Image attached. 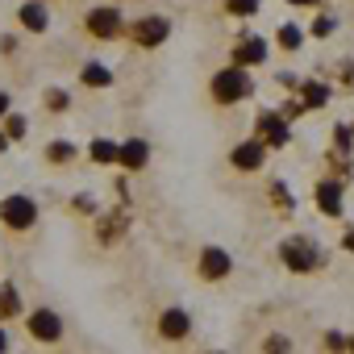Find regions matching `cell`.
<instances>
[{
    "label": "cell",
    "instance_id": "cell-1",
    "mask_svg": "<svg viewBox=\"0 0 354 354\" xmlns=\"http://www.w3.org/2000/svg\"><path fill=\"white\" fill-rule=\"evenodd\" d=\"M250 75L242 71V67H230V71H221L217 80H213V96L221 100V104H234V100H242V96H250Z\"/></svg>",
    "mask_w": 354,
    "mask_h": 354
},
{
    "label": "cell",
    "instance_id": "cell-2",
    "mask_svg": "<svg viewBox=\"0 0 354 354\" xmlns=\"http://www.w3.org/2000/svg\"><path fill=\"white\" fill-rule=\"evenodd\" d=\"M0 217H5V225H13V230H30L34 217H38V205L30 196H9L0 205Z\"/></svg>",
    "mask_w": 354,
    "mask_h": 354
},
{
    "label": "cell",
    "instance_id": "cell-3",
    "mask_svg": "<svg viewBox=\"0 0 354 354\" xmlns=\"http://www.w3.org/2000/svg\"><path fill=\"white\" fill-rule=\"evenodd\" d=\"M283 259H288V267H292V271H313V267H321V263H325V254H321L313 242H304V238L288 242V246H283Z\"/></svg>",
    "mask_w": 354,
    "mask_h": 354
},
{
    "label": "cell",
    "instance_id": "cell-4",
    "mask_svg": "<svg viewBox=\"0 0 354 354\" xmlns=\"http://www.w3.org/2000/svg\"><path fill=\"white\" fill-rule=\"evenodd\" d=\"M88 30L96 38H117L121 34V13L117 9H92L88 13Z\"/></svg>",
    "mask_w": 354,
    "mask_h": 354
},
{
    "label": "cell",
    "instance_id": "cell-5",
    "mask_svg": "<svg viewBox=\"0 0 354 354\" xmlns=\"http://www.w3.org/2000/svg\"><path fill=\"white\" fill-rule=\"evenodd\" d=\"M30 333H34V337H42V342H55V337H63V321H59V313H50V308H38V313L30 317Z\"/></svg>",
    "mask_w": 354,
    "mask_h": 354
},
{
    "label": "cell",
    "instance_id": "cell-6",
    "mask_svg": "<svg viewBox=\"0 0 354 354\" xmlns=\"http://www.w3.org/2000/svg\"><path fill=\"white\" fill-rule=\"evenodd\" d=\"M133 34H138V42H142V46H158V42H167L171 26H167V17H146V21H138V26H133Z\"/></svg>",
    "mask_w": 354,
    "mask_h": 354
},
{
    "label": "cell",
    "instance_id": "cell-7",
    "mask_svg": "<svg viewBox=\"0 0 354 354\" xmlns=\"http://www.w3.org/2000/svg\"><path fill=\"white\" fill-rule=\"evenodd\" d=\"M188 329H192V321H188L184 308H167V313L158 317V333H162V337H184Z\"/></svg>",
    "mask_w": 354,
    "mask_h": 354
},
{
    "label": "cell",
    "instance_id": "cell-8",
    "mask_svg": "<svg viewBox=\"0 0 354 354\" xmlns=\"http://www.w3.org/2000/svg\"><path fill=\"white\" fill-rule=\"evenodd\" d=\"M230 267H234V259H230L225 250H217V246H209V250L201 254V271H205L209 279H221V275H230Z\"/></svg>",
    "mask_w": 354,
    "mask_h": 354
},
{
    "label": "cell",
    "instance_id": "cell-9",
    "mask_svg": "<svg viewBox=\"0 0 354 354\" xmlns=\"http://www.w3.org/2000/svg\"><path fill=\"white\" fill-rule=\"evenodd\" d=\"M263 154H267L263 142H242V146L234 150V167H238V171H259V167H263Z\"/></svg>",
    "mask_w": 354,
    "mask_h": 354
},
{
    "label": "cell",
    "instance_id": "cell-10",
    "mask_svg": "<svg viewBox=\"0 0 354 354\" xmlns=\"http://www.w3.org/2000/svg\"><path fill=\"white\" fill-rule=\"evenodd\" d=\"M259 133H267V142L283 146V142H288V121L275 117V113H259Z\"/></svg>",
    "mask_w": 354,
    "mask_h": 354
},
{
    "label": "cell",
    "instance_id": "cell-11",
    "mask_svg": "<svg viewBox=\"0 0 354 354\" xmlns=\"http://www.w3.org/2000/svg\"><path fill=\"white\" fill-rule=\"evenodd\" d=\"M117 162H125L129 171H138V167H146V142H125L121 150H117Z\"/></svg>",
    "mask_w": 354,
    "mask_h": 354
},
{
    "label": "cell",
    "instance_id": "cell-12",
    "mask_svg": "<svg viewBox=\"0 0 354 354\" xmlns=\"http://www.w3.org/2000/svg\"><path fill=\"white\" fill-rule=\"evenodd\" d=\"M317 205H321V213L337 217V213H342V188H337V184H321V188H317Z\"/></svg>",
    "mask_w": 354,
    "mask_h": 354
},
{
    "label": "cell",
    "instance_id": "cell-13",
    "mask_svg": "<svg viewBox=\"0 0 354 354\" xmlns=\"http://www.w3.org/2000/svg\"><path fill=\"white\" fill-rule=\"evenodd\" d=\"M263 59H267V42H263V38H250V42L238 46V55H234L238 67H246V63H263Z\"/></svg>",
    "mask_w": 354,
    "mask_h": 354
},
{
    "label": "cell",
    "instance_id": "cell-14",
    "mask_svg": "<svg viewBox=\"0 0 354 354\" xmlns=\"http://www.w3.org/2000/svg\"><path fill=\"white\" fill-rule=\"evenodd\" d=\"M21 26H26V30H34V34H42V30H46V9L38 5V0H30V5L21 9Z\"/></svg>",
    "mask_w": 354,
    "mask_h": 354
},
{
    "label": "cell",
    "instance_id": "cell-15",
    "mask_svg": "<svg viewBox=\"0 0 354 354\" xmlns=\"http://www.w3.org/2000/svg\"><path fill=\"white\" fill-rule=\"evenodd\" d=\"M84 84H92V88H109V84H113V75H109V67H104V63H88V67H84Z\"/></svg>",
    "mask_w": 354,
    "mask_h": 354
},
{
    "label": "cell",
    "instance_id": "cell-16",
    "mask_svg": "<svg viewBox=\"0 0 354 354\" xmlns=\"http://www.w3.org/2000/svg\"><path fill=\"white\" fill-rule=\"evenodd\" d=\"M9 313H17V292L13 283H0V317H9Z\"/></svg>",
    "mask_w": 354,
    "mask_h": 354
},
{
    "label": "cell",
    "instance_id": "cell-17",
    "mask_svg": "<svg viewBox=\"0 0 354 354\" xmlns=\"http://www.w3.org/2000/svg\"><path fill=\"white\" fill-rule=\"evenodd\" d=\"M92 158L96 162H117V146L113 142H92Z\"/></svg>",
    "mask_w": 354,
    "mask_h": 354
},
{
    "label": "cell",
    "instance_id": "cell-18",
    "mask_svg": "<svg viewBox=\"0 0 354 354\" xmlns=\"http://www.w3.org/2000/svg\"><path fill=\"white\" fill-rule=\"evenodd\" d=\"M304 100L308 104H325L329 100V88L325 84H304Z\"/></svg>",
    "mask_w": 354,
    "mask_h": 354
},
{
    "label": "cell",
    "instance_id": "cell-19",
    "mask_svg": "<svg viewBox=\"0 0 354 354\" xmlns=\"http://www.w3.org/2000/svg\"><path fill=\"white\" fill-rule=\"evenodd\" d=\"M46 154H50L55 162H67V158H71V146H67V142H50V150H46Z\"/></svg>",
    "mask_w": 354,
    "mask_h": 354
},
{
    "label": "cell",
    "instance_id": "cell-20",
    "mask_svg": "<svg viewBox=\"0 0 354 354\" xmlns=\"http://www.w3.org/2000/svg\"><path fill=\"white\" fill-rule=\"evenodd\" d=\"M254 9H259V0H230V13H242V17H246V13H254Z\"/></svg>",
    "mask_w": 354,
    "mask_h": 354
},
{
    "label": "cell",
    "instance_id": "cell-21",
    "mask_svg": "<svg viewBox=\"0 0 354 354\" xmlns=\"http://www.w3.org/2000/svg\"><path fill=\"white\" fill-rule=\"evenodd\" d=\"M279 42H283V46H300V30H296V26H283V30H279Z\"/></svg>",
    "mask_w": 354,
    "mask_h": 354
},
{
    "label": "cell",
    "instance_id": "cell-22",
    "mask_svg": "<svg viewBox=\"0 0 354 354\" xmlns=\"http://www.w3.org/2000/svg\"><path fill=\"white\" fill-rule=\"evenodd\" d=\"M46 104H50V109H67V92L50 88V92H46Z\"/></svg>",
    "mask_w": 354,
    "mask_h": 354
},
{
    "label": "cell",
    "instance_id": "cell-23",
    "mask_svg": "<svg viewBox=\"0 0 354 354\" xmlns=\"http://www.w3.org/2000/svg\"><path fill=\"white\" fill-rule=\"evenodd\" d=\"M26 133V117H9V138H21Z\"/></svg>",
    "mask_w": 354,
    "mask_h": 354
},
{
    "label": "cell",
    "instance_id": "cell-24",
    "mask_svg": "<svg viewBox=\"0 0 354 354\" xmlns=\"http://www.w3.org/2000/svg\"><path fill=\"white\" fill-rule=\"evenodd\" d=\"M313 30H317V34H321V38H329V34H333V21H329V17H321V21H317V26H313Z\"/></svg>",
    "mask_w": 354,
    "mask_h": 354
},
{
    "label": "cell",
    "instance_id": "cell-25",
    "mask_svg": "<svg viewBox=\"0 0 354 354\" xmlns=\"http://www.w3.org/2000/svg\"><path fill=\"white\" fill-rule=\"evenodd\" d=\"M5 113H9V96H5V92H0V117H5Z\"/></svg>",
    "mask_w": 354,
    "mask_h": 354
},
{
    "label": "cell",
    "instance_id": "cell-26",
    "mask_svg": "<svg viewBox=\"0 0 354 354\" xmlns=\"http://www.w3.org/2000/svg\"><path fill=\"white\" fill-rule=\"evenodd\" d=\"M346 250H354V230H350V238H346Z\"/></svg>",
    "mask_w": 354,
    "mask_h": 354
},
{
    "label": "cell",
    "instance_id": "cell-27",
    "mask_svg": "<svg viewBox=\"0 0 354 354\" xmlns=\"http://www.w3.org/2000/svg\"><path fill=\"white\" fill-rule=\"evenodd\" d=\"M5 346H9V337H5V329H0V350H5Z\"/></svg>",
    "mask_w": 354,
    "mask_h": 354
},
{
    "label": "cell",
    "instance_id": "cell-28",
    "mask_svg": "<svg viewBox=\"0 0 354 354\" xmlns=\"http://www.w3.org/2000/svg\"><path fill=\"white\" fill-rule=\"evenodd\" d=\"M292 5H317V0H292Z\"/></svg>",
    "mask_w": 354,
    "mask_h": 354
},
{
    "label": "cell",
    "instance_id": "cell-29",
    "mask_svg": "<svg viewBox=\"0 0 354 354\" xmlns=\"http://www.w3.org/2000/svg\"><path fill=\"white\" fill-rule=\"evenodd\" d=\"M0 150H5V138H0Z\"/></svg>",
    "mask_w": 354,
    "mask_h": 354
}]
</instances>
